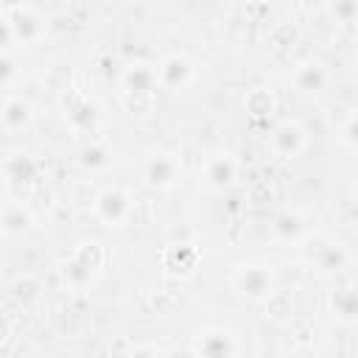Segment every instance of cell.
<instances>
[{"mask_svg": "<svg viewBox=\"0 0 358 358\" xmlns=\"http://www.w3.org/2000/svg\"><path fill=\"white\" fill-rule=\"evenodd\" d=\"M92 213L98 215V221L103 227H126V224L134 221L137 201H134V196L126 187L112 185V187L98 190L95 204H92Z\"/></svg>", "mask_w": 358, "mask_h": 358, "instance_id": "obj_1", "label": "cell"}, {"mask_svg": "<svg viewBox=\"0 0 358 358\" xmlns=\"http://www.w3.org/2000/svg\"><path fill=\"white\" fill-rule=\"evenodd\" d=\"M143 179L148 187H157V190H171L179 179H182V162L173 151H165V148H154L145 154L143 159Z\"/></svg>", "mask_w": 358, "mask_h": 358, "instance_id": "obj_2", "label": "cell"}, {"mask_svg": "<svg viewBox=\"0 0 358 358\" xmlns=\"http://www.w3.org/2000/svg\"><path fill=\"white\" fill-rule=\"evenodd\" d=\"M196 358H235L238 355V338L229 327H221V324H210V327H201L193 338V347Z\"/></svg>", "mask_w": 358, "mask_h": 358, "instance_id": "obj_3", "label": "cell"}, {"mask_svg": "<svg viewBox=\"0 0 358 358\" xmlns=\"http://www.w3.org/2000/svg\"><path fill=\"white\" fill-rule=\"evenodd\" d=\"M232 285L252 302H263L274 294V277L266 266H241L232 274Z\"/></svg>", "mask_w": 358, "mask_h": 358, "instance_id": "obj_4", "label": "cell"}, {"mask_svg": "<svg viewBox=\"0 0 358 358\" xmlns=\"http://www.w3.org/2000/svg\"><path fill=\"white\" fill-rule=\"evenodd\" d=\"M154 73H157V84H162L165 90H173V92L193 87V81L199 76L196 73V64L187 56H179V53L165 56Z\"/></svg>", "mask_w": 358, "mask_h": 358, "instance_id": "obj_5", "label": "cell"}, {"mask_svg": "<svg viewBox=\"0 0 358 358\" xmlns=\"http://www.w3.org/2000/svg\"><path fill=\"white\" fill-rule=\"evenodd\" d=\"M238 176V162L232 159V154L227 151H215V154H207L201 168H199V179L210 187V190H224L235 182Z\"/></svg>", "mask_w": 358, "mask_h": 358, "instance_id": "obj_6", "label": "cell"}, {"mask_svg": "<svg viewBox=\"0 0 358 358\" xmlns=\"http://www.w3.org/2000/svg\"><path fill=\"white\" fill-rule=\"evenodd\" d=\"M62 109H64V120L76 131H90L95 126V120H98V106L84 92L64 90L62 92Z\"/></svg>", "mask_w": 358, "mask_h": 358, "instance_id": "obj_7", "label": "cell"}, {"mask_svg": "<svg viewBox=\"0 0 358 358\" xmlns=\"http://www.w3.org/2000/svg\"><path fill=\"white\" fill-rule=\"evenodd\" d=\"M268 145H271V151H274L280 159H291V157H296V154L305 151L308 134H305L302 123H296V120H282V123L271 131Z\"/></svg>", "mask_w": 358, "mask_h": 358, "instance_id": "obj_8", "label": "cell"}, {"mask_svg": "<svg viewBox=\"0 0 358 358\" xmlns=\"http://www.w3.org/2000/svg\"><path fill=\"white\" fill-rule=\"evenodd\" d=\"M6 20H8L11 31H14V39L36 42V39L42 36V22H39L36 11L28 8V6H14V8H8V17H6Z\"/></svg>", "mask_w": 358, "mask_h": 358, "instance_id": "obj_9", "label": "cell"}, {"mask_svg": "<svg viewBox=\"0 0 358 358\" xmlns=\"http://www.w3.org/2000/svg\"><path fill=\"white\" fill-rule=\"evenodd\" d=\"M39 168L36 162L28 157V154H8L6 162H3V182L11 185V187H20V185H31L36 179Z\"/></svg>", "mask_w": 358, "mask_h": 358, "instance_id": "obj_10", "label": "cell"}, {"mask_svg": "<svg viewBox=\"0 0 358 358\" xmlns=\"http://www.w3.org/2000/svg\"><path fill=\"white\" fill-rule=\"evenodd\" d=\"M196 263H199V252H196L193 246H187V243H182V246H168L165 255H162V266H165V271L173 274V277H187V274H193Z\"/></svg>", "mask_w": 358, "mask_h": 358, "instance_id": "obj_11", "label": "cell"}, {"mask_svg": "<svg viewBox=\"0 0 358 358\" xmlns=\"http://www.w3.org/2000/svg\"><path fill=\"white\" fill-rule=\"evenodd\" d=\"M34 112H31V103L22 98V95H8L0 106V123L8 129V131H20L31 123Z\"/></svg>", "mask_w": 358, "mask_h": 358, "instance_id": "obj_12", "label": "cell"}, {"mask_svg": "<svg viewBox=\"0 0 358 358\" xmlns=\"http://www.w3.org/2000/svg\"><path fill=\"white\" fill-rule=\"evenodd\" d=\"M31 224H34V215L22 201H6L3 204V210H0V232L22 235V232L31 229Z\"/></svg>", "mask_w": 358, "mask_h": 358, "instance_id": "obj_13", "label": "cell"}, {"mask_svg": "<svg viewBox=\"0 0 358 358\" xmlns=\"http://www.w3.org/2000/svg\"><path fill=\"white\" fill-rule=\"evenodd\" d=\"M123 87H126L123 92H131V95H154L157 73L145 64H131L123 73Z\"/></svg>", "mask_w": 358, "mask_h": 358, "instance_id": "obj_14", "label": "cell"}, {"mask_svg": "<svg viewBox=\"0 0 358 358\" xmlns=\"http://www.w3.org/2000/svg\"><path fill=\"white\" fill-rule=\"evenodd\" d=\"M327 84V73L319 62H308L296 70V87L305 90V92H319L322 87Z\"/></svg>", "mask_w": 358, "mask_h": 358, "instance_id": "obj_15", "label": "cell"}, {"mask_svg": "<svg viewBox=\"0 0 358 358\" xmlns=\"http://www.w3.org/2000/svg\"><path fill=\"white\" fill-rule=\"evenodd\" d=\"M11 296L20 302V305H31L39 299V280L34 274H20L14 282H11Z\"/></svg>", "mask_w": 358, "mask_h": 358, "instance_id": "obj_16", "label": "cell"}, {"mask_svg": "<svg viewBox=\"0 0 358 358\" xmlns=\"http://www.w3.org/2000/svg\"><path fill=\"white\" fill-rule=\"evenodd\" d=\"M333 313L341 322H352V316H355V294L350 288L347 291H336V296H333Z\"/></svg>", "mask_w": 358, "mask_h": 358, "instance_id": "obj_17", "label": "cell"}, {"mask_svg": "<svg viewBox=\"0 0 358 358\" xmlns=\"http://www.w3.org/2000/svg\"><path fill=\"white\" fill-rule=\"evenodd\" d=\"M246 109L252 112V115H268L271 109H274V98H271V92H266V90H255V92H249V98H246Z\"/></svg>", "mask_w": 358, "mask_h": 358, "instance_id": "obj_18", "label": "cell"}, {"mask_svg": "<svg viewBox=\"0 0 358 358\" xmlns=\"http://www.w3.org/2000/svg\"><path fill=\"white\" fill-rule=\"evenodd\" d=\"M109 162V151L103 145H90L81 151V165L90 168V171H98V168H106Z\"/></svg>", "mask_w": 358, "mask_h": 358, "instance_id": "obj_19", "label": "cell"}, {"mask_svg": "<svg viewBox=\"0 0 358 358\" xmlns=\"http://www.w3.org/2000/svg\"><path fill=\"white\" fill-rule=\"evenodd\" d=\"M14 76H17V64H14L11 53H0V84H6Z\"/></svg>", "mask_w": 358, "mask_h": 358, "instance_id": "obj_20", "label": "cell"}, {"mask_svg": "<svg viewBox=\"0 0 358 358\" xmlns=\"http://www.w3.org/2000/svg\"><path fill=\"white\" fill-rule=\"evenodd\" d=\"M14 42V31L6 17H0V53H8V45Z\"/></svg>", "mask_w": 358, "mask_h": 358, "instance_id": "obj_21", "label": "cell"}, {"mask_svg": "<svg viewBox=\"0 0 358 358\" xmlns=\"http://www.w3.org/2000/svg\"><path fill=\"white\" fill-rule=\"evenodd\" d=\"M126 358H162V352H159V347H154V344H140V347H134Z\"/></svg>", "mask_w": 358, "mask_h": 358, "instance_id": "obj_22", "label": "cell"}, {"mask_svg": "<svg viewBox=\"0 0 358 358\" xmlns=\"http://www.w3.org/2000/svg\"><path fill=\"white\" fill-rule=\"evenodd\" d=\"M162 358H196V352H193V350H182V352L176 350V352H171V355H162Z\"/></svg>", "mask_w": 358, "mask_h": 358, "instance_id": "obj_23", "label": "cell"}, {"mask_svg": "<svg viewBox=\"0 0 358 358\" xmlns=\"http://www.w3.org/2000/svg\"><path fill=\"white\" fill-rule=\"evenodd\" d=\"M3 204H6V199H3V187H0V210H3Z\"/></svg>", "mask_w": 358, "mask_h": 358, "instance_id": "obj_24", "label": "cell"}]
</instances>
